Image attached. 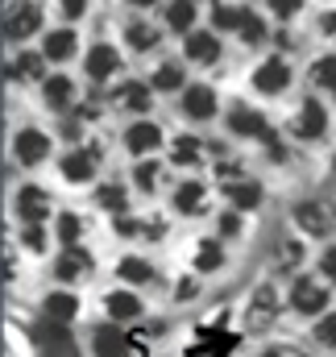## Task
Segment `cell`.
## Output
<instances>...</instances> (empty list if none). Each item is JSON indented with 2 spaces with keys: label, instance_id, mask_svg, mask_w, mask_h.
<instances>
[{
  "label": "cell",
  "instance_id": "obj_29",
  "mask_svg": "<svg viewBox=\"0 0 336 357\" xmlns=\"http://www.w3.org/2000/svg\"><path fill=\"white\" fill-rule=\"evenodd\" d=\"M199 137H178L174 142V167H195L199 162Z\"/></svg>",
  "mask_w": 336,
  "mask_h": 357
},
{
  "label": "cell",
  "instance_id": "obj_28",
  "mask_svg": "<svg viewBox=\"0 0 336 357\" xmlns=\"http://www.w3.org/2000/svg\"><path fill=\"white\" fill-rule=\"evenodd\" d=\"M150 88H158V91H178V88H183V67H178V63H167V67H158Z\"/></svg>",
  "mask_w": 336,
  "mask_h": 357
},
{
  "label": "cell",
  "instance_id": "obj_33",
  "mask_svg": "<svg viewBox=\"0 0 336 357\" xmlns=\"http://www.w3.org/2000/svg\"><path fill=\"white\" fill-rule=\"evenodd\" d=\"M299 258H303V245H299V241H282V245L274 250V262H278L282 270H295Z\"/></svg>",
  "mask_w": 336,
  "mask_h": 357
},
{
  "label": "cell",
  "instance_id": "obj_49",
  "mask_svg": "<svg viewBox=\"0 0 336 357\" xmlns=\"http://www.w3.org/2000/svg\"><path fill=\"white\" fill-rule=\"evenodd\" d=\"M116 233H121V237H133V233H137V220L121 216V220H116Z\"/></svg>",
  "mask_w": 336,
  "mask_h": 357
},
{
  "label": "cell",
  "instance_id": "obj_43",
  "mask_svg": "<svg viewBox=\"0 0 336 357\" xmlns=\"http://www.w3.org/2000/svg\"><path fill=\"white\" fill-rule=\"evenodd\" d=\"M220 233H224V237L241 233V216H237V212H224V216H220Z\"/></svg>",
  "mask_w": 336,
  "mask_h": 357
},
{
  "label": "cell",
  "instance_id": "obj_25",
  "mask_svg": "<svg viewBox=\"0 0 336 357\" xmlns=\"http://www.w3.org/2000/svg\"><path fill=\"white\" fill-rule=\"evenodd\" d=\"M174 208L178 212H199L204 208V183H183L174 191Z\"/></svg>",
  "mask_w": 336,
  "mask_h": 357
},
{
  "label": "cell",
  "instance_id": "obj_34",
  "mask_svg": "<svg viewBox=\"0 0 336 357\" xmlns=\"http://www.w3.org/2000/svg\"><path fill=\"white\" fill-rule=\"evenodd\" d=\"M79 233H84V220H79L75 212H63V216H59V237H63L67 245H75Z\"/></svg>",
  "mask_w": 336,
  "mask_h": 357
},
{
  "label": "cell",
  "instance_id": "obj_23",
  "mask_svg": "<svg viewBox=\"0 0 336 357\" xmlns=\"http://www.w3.org/2000/svg\"><path fill=\"white\" fill-rule=\"evenodd\" d=\"M87 266H91V262H87V254H84V250L67 245V250H63V258L54 262V274H59V278H79V274H84Z\"/></svg>",
  "mask_w": 336,
  "mask_h": 357
},
{
  "label": "cell",
  "instance_id": "obj_31",
  "mask_svg": "<svg viewBox=\"0 0 336 357\" xmlns=\"http://www.w3.org/2000/svg\"><path fill=\"white\" fill-rule=\"evenodd\" d=\"M312 84H316V88L336 91V59H333V54H328V59H320V63L312 67Z\"/></svg>",
  "mask_w": 336,
  "mask_h": 357
},
{
  "label": "cell",
  "instance_id": "obj_50",
  "mask_svg": "<svg viewBox=\"0 0 336 357\" xmlns=\"http://www.w3.org/2000/svg\"><path fill=\"white\" fill-rule=\"evenodd\" d=\"M324 29H328V33L336 38V13H328V17H324Z\"/></svg>",
  "mask_w": 336,
  "mask_h": 357
},
{
  "label": "cell",
  "instance_id": "obj_46",
  "mask_svg": "<svg viewBox=\"0 0 336 357\" xmlns=\"http://www.w3.org/2000/svg\"><path fill=\"white\" fill-rule=\"evenodd\" d=\"M125 357H150V354H146V333H137V337L129 341V354H125Z\"/></svg>",
  "mask_w": 336,
  "mask_h": 357
},
{
  "label": "cell",
  "instance_id": "obj_45",
  "mask_svg": "<svg viewBox=\"0 0 336 357\" xmlns=\"http://www.w3.org/2000/svg\"><path fill=\"white\" fill-rule=\"evenodd\" d=\"M25 245H29V250H42V245H46V237H42V229H38V225H29V229H25Z\"/></svg>",
  "mask_w": 336,
  "mask_h": 357
},
{
  "label": "cell",
  "instance_id": "obj_19",
  "mask_svg": "<svg viewBox=\"0 0 336 357\" xmlns=\"http://www.w3.org/2000/svg\"><path fill=\"white\" fill-rule=\"evenodd\" d=\"M104 307H108V316L121 324V320H137L142 316V299L133 295V291H112L108 299H104Z\"/></svg>",
  "mask_w": 336,
  "mask_h": 357
},
{
  "label": "cell",
  "instance_id": "obj_42",
  "mask_svg": "<svg viewBox=\"0 0 336 357\" xmlns=\"http://www.w3.org/2000/svg\"><path fill=\"white\" fill-rule=\"evenodd\" d=\"M270 8H274L278 17H295V13L303 8V0H270Z\"/></svg>",
  "mask_w": 336,
  "mask_h": 357
},
{
  "label": "cell",
  "instance_id": "obj_1",
  "mask_svg": "<svg viewBox=\"0 0 336 357\" xmlns=\"http://www.w3.org/2000/svg\"><path fill=\"white\" fill-rule=\"evenodd\" d=\"M295 225H299L303 233H312V237H328L333 225H336V216L324 199H303V204L295 208Z\"/></svg>",
  "mask_w": 336,
  "mask_h": 357
},
{
  "label": "cell",
  "instance_id": "obj_27",
  "mask_svg": "<svg viewBox=\"0 0 336 357\" xmlns=\"http://www.w3.org/2000/svg\"><path fill=\"white\" fill-rule=\"evenodd\" d=\"M116 100H121L125 108H133V112H150V88H146V84H125Z\"/></svg>",
  "mask_w": 336,
  "mask_h": 357
},
{
  "label": "cell",
  "instance_id": "obj_14",
  "mask_svg": "<svg viewBox=\"0 0 336 357\" xmlns=\"http://www.w3.org/2000/svg\"><path fill=\"white\" fill-rule=\"evenodd\" d=\"M125 146H129L133 154H154V150L162 146V129H158V125H150V121H137V125H129Z\"/></svg>",
  "mask_w": 336,
  "mask_h": 357
},
{
  "label": "cell",
  "instance_id": "obj_15",
  "mask_svg": "<svg viewBox=\"0 0 336 357\" xmlns=\"http://www.w3.org/2000/svg\"><path fill=\"white\" fill-rule=\"evenodd\" d=\"M75 29H50L46 33V46H42V54L50 59V63H67V59H75Z\"/></svg>",
  "mask_w": 336,
  "mask_h": 357
},
{
  "label": "cell",
  "instance_id": "obj_4",
  "mask_svg": "<svg viewBox=\"0 0 336 357\" xmlns=\"http://www.w3.org/2000/svg\"><path fill=\"white\" fill-rule=\"evenodd\" d=\"M38 341H42V354L46 357H79V345H75L71 328L59 324V320H46L38 328Z\"/></svg>",
  "mask_w": 336,
  "mask_h": 357
},
{
  "label": "cell",
  "instance_id": "obj_41",
  "mask_svg": "<svg viewBox=\"0 0 336 357\" xmlns=\"http://www.w3.org/2000/svg\"><path fill=\"white\" fill-rule=\"evenodd\" d=\"M261 142H266V154H270V162H287V146H282L274 133H270V137H261Z\"/></svg>",
  "mask_w": 336,
  "mask_h": 357
},
{
  "label": "cell",
  "instance_id": "obj_37",
  "mask_svg": "<svg viewBox=\"0 0 336 357\" xmlns=\"http://www.w3.org/2000/svg\"><path fill=\"white\" fill-rule=\"evenodd\" d=\"M241 38H245V42H261V38H266V25H261V17L241 13Z\"/></svg>",
  "mask_w": 336,
  "mask_h": 357
},
{
  "label": "cell",
  "instance_id": "obj_8",
  "mask_svg": "<svg viewBox=\"0 0 336 357\" xmlns=\"http://www.w3.org/2000/svg\"><path fill=\"white\" fill-rule=\"evenodd\" d=\"M17 216H21L25 225H42V220L50 216V195H46L42 187H21V191H17Z\"/></svg>",
  "mask_w": 336,
  "mask_h": 357
},
{
  "label": "cell",
  "instance_id": "obj_32",
  "mask_svg": "<svg viewBox=\"0 0 336 357\" xmlns=\"http://www.w3.org/2000/svg\"><path fill=\"white\" fill-rule=\"evenodd\" d=\"M224 266V250L220 245H199V254H195V270H220Z\"/></svg>",
  "mask_w": 336,
  "mask_h": 357
},
{
  "label": "cell",
  "instance_id": "obj_52",
  "mask_svg": "<svg viewBox=\"0 0 336 357\" xmlns=\"http://www.w3.org/2000/svg\"><path fill=\"white\" fill-rule=\"evenodd\" d=\"M261 357H278V349H270V354H261Z\"/></svg>",
  "mask_w": 336,
  "mask_h": 357
},
{
  "label": "cell",
  "instance_id": "obj_26",
  "mask_svg": "<svg viewBox=\"0 0 336 357\" xmlns=\"http://www.w3.org/2000/svg\"><path fill=\"white\" fill-rule=\"evenodd\" d=\"M229 195H233V204H237V208H245V212L261 204V187H257L253 178H241V183H233V187H229Z\"/></svg>",
  "mask_w": 336,
  "mask_h": 357
},
{
  "label": "cell",
  "instance_id": "obj_11",
  "mask_svg": "<svg viewBox=\"0 0 336 357\" xmlns=\"http://www.w3.org/2000/svg\"><path fill=\"white\" fill-rule=\"evenodd\" d=\"M229 129H233L237 137H270L266 116H261V112H253V108H245V104H237V108L229 112Z\"/></svg>",
  "mask_w": 336,
  "mask_h": 357
},
{
  "label": "cell",
  "instance_id": "obj_20",
  "mask_svg": "<svg viewBox=\"0 0 336 357\" xmlns=\"http://www.w3.org/2000/svg\"><path fill=\"white\" fill-rule=\"evenodd\" d=\"M42 67H46V54H17L8 63V79H42Z\"/></svg>",
  "mask_w": 336,
  "mask_h": 357
},
{
  "label": "cell",
  "instance_id": "obj_51",
  "mask_svg": "<svg viewBox=\"0 0 336 357\" xmlns=\"http://www.w3.org/2000/svg\"><path fill=\"white\" fill-rule=\"evenodd\" d=\"M129 4H137V8H150V4H158V0H129Z\"/></svg>",
  "mask_w": 336,
  "mask_h": 357
},
{
  "label": "cell",
  "instance_id": "obj_53",
  "mask_svg": "<svg viewBox=\"0 0 336 357\" xmlns=\"http://www.w3.org/2000/svg\"><path fill=\"white\" fill-rule=\"evenodd\" d=\"M278 357H299V354H278Z\"/></svg>",
  "mask_w": 336,
  "mask_h": 357
},
{
  "label": "cell",
  "instance_id": "obj_18",
  "mask_svg": "<svg viewBox=\"0 0 336 357\" xmlns=\"http://www.w3.org/2000/svg\"><path fill=\"white\" fill-rule=\"evenodd\" d=\"M96 154L100 150H71L63 158V175L71 178V183H87V178L96 175Z\"/></svg>",
  "mask_w": 336,
  "mask_h": 357
},
{
  "label": "cell",
  "instance_id": "obj_17",
  "mask_svg": "<svg viewBox=\"0 0 336 357\" xmlns=\"http://www.w3.org/2000/svg\"><path fill=\"white\" fill-rule=\"evenodd\" d=\"M84 67H87V75L100 84V79H108V75L121 67V59H116V50H112V46H104V42H100V46H91V50H87Z\"/></svg>",
  "mask_w": 336,
  "mask_h": 357
},
{
  "label": "cell",
  "instance_id": "obj_24",
  "mask_svg": "<svg viewBox=\"0 0 336 357\" xmlns=\"http://www.w3.org/2000/svg\"><path fill=\"white\" fill-rule=\"evenodd\" d=\"M125 33H129V46H133V50H154V46H158V29H150L146 21H129Z\"/></svg>",
  "mask_w": 336,
  "mask_h": 357
},
{
  "label": "cell",
  "instance_id": "obj_21",
  "mask_svg": "<svg viewBox=\"0 0 336 357\" xmlns=\"http://www.w3.org/2000/svg\"><path fill=\"white\" fill-rule=\"evenodd\" d=\"M71 91H75V84H71L67 75H50V79L42 84V96H46L50 108H67V104H71Z\"/></svg>",
  "mask_w": 336,
  "mask_h": 357
},
{
  "label": "cell",
  "instance_id": "obj_16",
  "mask_svg": "<svg viewBox=\"0 0 336 357\" xmlns=\"http://www.w3.org/2000/svg\"><path fill=\"white\" fill-rule=\"evenodd\" d=\"M42 312H46V320H59V324H71V320L79 316V299H75L71 291H54V295H46V303H42Z\"/></svg>",
  "mask_w": 336,
  "mask_h": 357
},
{
  "label": "cell",
  "instance_id": "obj_6",
  "mask_svg": "<svg viewBox=\"0 0 336 357\" xmlns=\"http://www.w3.org/2000/svg\"><path fill=\"white\" fill-rule=\"evenodd\" d=\"M287 84H291V63L287 59H266L253 71V88L261 96H278V91H287Z\"/></svg>",
  "mask_w": 336,
  "mask_h": 357
},
{
  "label": "cell",
  "instance_id": "obj_47",
  "mask_svg": "<svg viewBox=\"0 0 336 357\" xmlns=\"http://www.w3.org/2000/svg\"><path fill=\"white\" fill-rule=\"evenodd\" d=\"M63 13H67V17H84L87 0H63Z\"/></svg>",
  "mask_w": 336,
  "mask_h": 357
},
{
  "label": "cell",
  "instance_id": "obj_30",
  "mask_svg": "<svg viewBox=\"0 0 336 357\" xmlns=\"http://www.w3.org/2000/svg\"><path fill=\"white\" fill-rule=\"evenodd\" d=\"M121 278H129V282H150V278H154V266H150L146 258H125V262H121Z\"/></svg>",
  "mask_w": 336,
  "mask_h": 357
},
{
  "label": "cell",
  "instance_id": "obj_5",
  "mask_svg": "<svg viewBox=\"0 0 336 357\" xmlns=\"http://www.w3.org/2000/svg\"><path fill=\"white\" fill-rule=\"evenodd\" d=\"M38 25H42V8L38 4H13L4 13V38H13V42H25L29 33H38Z\"/></svg>",
  "mask_w": 336,
  "mask_h": 357
},
{
  "label": "cell",
  "instance_id": "obj_44",
  "mask_svg": "<svg viewBox=\"0 0 336 357\" xmlns=\"http://www.w3.org/2000/svg\"><path fill=\"white\" fill-rule=\"evenodd\" d=\"M320 270H324V274H328V278L336 282V245H328V250H324V258H320Z\"/></svg>",
  "mask_w": 336,
  "mask_h": 357
},
{
  "label": "cell",
  "instance_id": "obj_13",
  "mask_svg": "<svg viewBox=\"0 0 336 357\" xmlns=\"http://www.w3.org/2000/svg\"><path fill=\"white\" fill-rule=\"evenodd\" d=\"M91 349H96V357H125L129 354V341H125V333H121L116 320H112V324H100V328H96Z\"/></svg>",
  "mask_w": 336,
  "mask_h": 357
},
{
  "label": "cell",
  "instance_id": "obj_10",
  "mask_svg": "<svg viewBox=\"0 0 336 357\" xmlns=\"http://www.w3.org/2000/svg\"><path fill=\"white\" fill-rule=\"evenodd\" d=\"M187 59L199 63V67L216 63V59H220V38H216L212 29H195V33H187Z\"/></svg>",
  "mask_w": 336,
  "mask_h": 357
},
{
  "label": "cell",
  "instance_id": "obj_2",
  "mask_svg": "<svg viewBox=\"0 0 336 357\" xmlns=\"http://www.w3.org/2000/svg\"><path fill=\"white\" fill-rule=\"evenodd\" d=\"M270 324H278V295L270 287H257L250 307H245V328L250 333H266Z\"/></svg>",
  "mask_w": 336,
  "mask_h": 357
},
{
  "label": "cell",
  "instance_id": "obj_12",
  "mask_svg": "<svg viewBox=\"0 0 336 357\" xmlns=\"http://www.w3.org/2000/svg\"><path fill=\"white\" fill-rule=\"evenodd\" d=\"M183 112H187L191 121H208V116L216 112V91L208 88V84L187 88V91H183Z\"/></svg>",
  "mask_w": 336,
  "mask_h": 357
},
{
  "label": "cell",
  "instance_id": "obj_39",
  "mask_svg": "<svg viewBox=\"0 0 336 357\" xmlns=\"http://www.w3.org/2000/svg\"><path fill=\"white\" fill-rule=\"evenodd\" d=\"M316 341H320V345H336V312L316 324Z\"/></svg>",
  "mask_w": 336,
  "mask_h": 357
},
{
  "label": "cell",
  "instance_id": "obj_7",
  "mask_svg": "<svg viewBox=\"0 0 336 357\" xmlns=\"http://www.w3.org/2000/svg\"><path fill=\"white\" fill-rule=\"evenodd\" d=\"M295 137H307V142H316V137H324V129H328V116H324V104L320 100H303V108H299V116H295Z\"/></svg>",
  "mask_w": 336,
  "mask_h": 357
},
{
  "label": "cell",
  "instance_id": "obj_36",
  "mask_svg": "<svg viewBox=\"0 0 336 357\" xmlns=\"http://www.w3.org/2000/svg\"><path fill=\"white\" fill-rule=\"evenodd\" d=\"M125 204H129V199H125L121 187H112V183L100 187V208H108V212H125Z\"/></svg>",
  "mask_w": 336,
  "mask_h": 357
},
{
  "label": "cell",
  "instance_id": "obj_9",
  "mask_svg": "<svg viewBox=\"0 0 336 357\" xmlns=\"http://www.w3.org/2000/svg\"><path fill=\"white\" fill-rule=\"evenodd\" d=\"M291 303H295L303 316H316V312L328 307V291H324L316 278H299V282L291 287Z\"/></svg>",
  "mask_w": 336,
  "mask_h": 357
},
{
  "label": "cell",
  "instance_id": "obj_22",
  "mask_svg": "<svg viewBox=\"0 0 336 357\" xmlns=\"http://www.w3.org/2000/svg\"><path fill=\"white\" fill-rule=\"evenodd\" d=\"M167 25L174 33H191V25H195V0H174L167 8Z\"/></svg>",
  "mask_w": 336,
  "mask_h": 357
},
{
  "label": "cell",
  "instance_id": "obj_35",
  "mask_svg": "<svg viewBox=\"0 0 336 357\" xmlns=\"http://www.w3.org/2000/svg\"><path fill=\"white\" fill-rule=\"evenodd\" d=\"M212 25H216V29H241V8L220 4V8L212 13Z\"/></svg>",
  "mask_w": 336,
  "mask_h": 357
},
{
  "label": "cell",
  "instance_id": "obj_38",
  "mask_svg": "<svg viewBox=\"0 0 336 357\" xmlns=\"http://www.w3.org/2000/svg\"><path fill=\"white\" fill-rule=\"evenodd\" d=\"M233 349H237V337L233 333H216V341L208 345V357H229Z\"/></svg>",
  "mask_w": 336,
  "mask_h": 357
},
{
  "label": "cell",
  "instance_id": "obj_40",
  "mask_svg": "<svg viewBox=\"0 0 336 357\" xmlns=\"http://www.w3.org/2000/svg\"><path fill=\"white\" fill-rule=\"evenodd\" d=\"M133 178H137V187H142V191H150V187H154V178H158V167H154V162H142V167L133 171Z\"/></svg>",
  "mask_w": 336,
  "mask_h": 357
},
{
  "label": "cell",
  "instance_id": "obj_48",
  "mask_svg": "<svg viewBox=\"0 0 336 357\" xmlns=\"http://www.w3.org/2000/svg\"><path fill=\"white\" fill-rule=\"evenodd\" d=\"M195 291H199V287H195V278H183L174 295H178V299H195Z\"/></svg>",
  "mask_w": 336,
  "mask_h": 357
},
{
  "label": "cell",
  "instance_id": "obj_3",
  "mask_svg": "<svg viewBox=\"0 0 336 357\" xmlns=\"http://www.w3.org/2000/svg\"><path fill=\"white\" fill-rule=\"evenodd\" d=\"M13 158H17L21 167L46 162V158H50V137H46L42 129H21V133L13 137Z\"/></svg>",
  "mask_w": 336,
  "mask_h": 357
}]
</instances>
